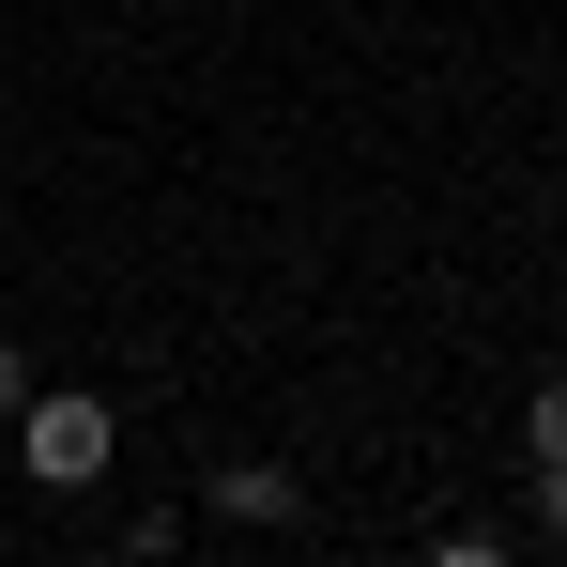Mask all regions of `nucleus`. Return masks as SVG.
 I'll use <instances>...</instances> for the list:
<instances>
[{
  "label": "nucleus",
  "mask_w": 567,
  "mask_h": 567,
  "mask_svg": "<svg viewBox=\"0 0 567 567\" xmlns=\"http://www.w3.org/2000/svg\"><path fill=\"white\" fill-rule=\"evenodd\" d=\"M522 461H567V383H537V399H522Z\"/></svg>",
  "instance_id": "7ed1b4c3"
},
{
  "label": "nucleus",
  "mask_w": 567,
  "mask_h": 567,
  "mask_svg": "<svg viewBox=\"0 0 567 567\" xmlns=\"http://www.w3.org/2000/svg\"><path fill=\"white\" fill-rule=\"evenodd\" d=\"M16 399H31V353H16V338H0V414H16Z\"/></svg>",
  "instance_id": "39448f33"
},
{
  "label": "nucleus",
  "mask_w": 567,
  "mask_h": 567,
  "mask_svg": "<svg viewBox=\"0 0 567 567\" xmlns=\"http://www.w3.org/2000/svg\"><path fill=\"white\" fill-rule=\"evenodd\" d=\"M215 522H291V475L277 461H230L215 475Z\"/></svg>",
  "instance_id": "f03ea898"
},
{
  "label": "nucleus",
  "mask_w": 567,
  "mask_h": 567,
  "mask_svg": "<svg viewBox=\"0 0 567 567\" xmlns=\"http://www.w3.org/2000/svg\"><path fill=\"white\" fill-rule=\"evenodd\" d=\"M16 430H31V491H93L107 475V399H78V383H31Z\"/></svg>",
  "instance_id": "f257e3e1"
},
{
  "label": "nucleus",
  "mask_w": 567,
  "mask_h": 567,
  "mask_svg": "<svg viewBox=\"0 0 567 567\" xmlns=\"http://www.w3.org/2000/svg\"><path fill=\"white\" fill-rule=\"evenodd\" d=\"M537 522H553V553H567V461H537Z\"/></svg>",
  "instance_id": "20e7f679"
}]
</instances>
